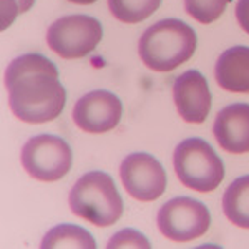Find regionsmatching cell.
Here are the masks:
<instances>
[{"label": "cell", "mask_w": 249, "mask_h": 249, "mask_svg": "<svg viewBox=\"0 0 249 249\" xmlns=\"http://www.w3.org/2000/svg\"><path fill=\"white\" fill-rule=\"evenodd\" d=\"M58 77L55 63L42 53H25L12 60L3 78L12 113L32 124L58 118L67 102Z\"/></svg>", "instance_id": "obj_1"}, {"label": "cell", "mask_w": 249, "mask_h": 249, "mask_svg": "<svg viewBox=\"0 0 249 249\" xmlns=\"http://www.w3.org/2000/svg\"><path fill=\"white\" fill-rule=\"evenodd\" d=\"M198 37L188 23L178 18H164L143 32L138 53L153 71H171L188 62L196 52Z\"/></svg>", "instance_id": "obj_2"}, {"label": "cell", "mask_w": 249, "mask_h": 249, "mask_svg": "<svg viewBox=\"0 0 249 249\" xmlns=\"http://www.w3.org/2000/svg\"><path fill=\"white\" fill-rule=\"evenodd\" d=\"M70 210L73 214L100 228L115 224L123 214V199L108 173L90 171L75 183L70 191Z\"/></svg>", "instance_id": "obj_3"}, {"label": "cell", "mask_w": 249, "mask_h": 249, "mask_svg": "<svg viewBox=\"0 0 249 249\" xmlns=\"http://www.w3.org/2000/svg\"><path fill=\"white\" fill-rule=\"evenodd\" d=\"M173 166L184 186L198 193L214 191L224 179V163L208 142L188 138L176 146Z\"/></svg>", "instance_id": "obj_4"}, {"label": "cell", "mask_w": 249, "mask_h": 249, "mask_svg": "<svg viewBox=\"0 0 249 249\" xmlns=\"http://www.w3.org/2000/svg\"><path fill=\"white\" fill-rule=\"evenodd\" d=\"M103 37L100 20L90 15H67L55 20L47 32V43L58 57L83 58L98 47Z\"/></svg>", "instance_id": "obj_5"}, {"label": "cell", "mask_w": 249, "mask_h": 249, "mask_svg": "<svg viewBox=\"0 0 249 249\" xmlns=\"http://www.w3.org/2000/svg\"><path fill=\"white\" fill-rule=\"evenodd\" d=\"M73 153L65 140L55 135H38L23 144L22 164L38 181H58L71 170Z\"/></svg>", "instance_id": "obj_6"}, {"label": "cell", "mask_w": 249, "mask_h": 249, "mask_svg": "<svg viewBox=\"0 0 249 249\" xmlns=\"http://www.w3.org/2000/svg\"><path fill=\"white\" fill-rule=\"evenodd\" d=\"M156 221L160 231L166 239L188 243L201 238L210 230L211 214L201 201L179 196L163 204Z\"/></svg>", "instance_id": "obj_7"}, {"label": "cell", "mask_w": 249, "mask_h": 249, "mask_svg": "<svg viewBox=\"0 0 249 249\" xmlns=\"http://www.w3.org/2000/svg\"><path fill=\"white\" fill-rule=\"evenodd\" d=\"M120 178L124 190L138 201H155L166 190V171L153 155L131 153L122 161Z\"/></svg>", "instance_id": "obj_8"}, {"label": "cell", "mask_w": 249, "mask_h": 249, "mask_svg": "<svg viewBox=\"0 0 249 249\" xmlns=\"http://www.w3.org/2000/svg\"><path fill=\"white\" fill-rule=\"evenodd\" d=\"M123 115L122 100L107 90L87 93L73 107V122L87 133H108L118 126Z\"/></svg>", "instance_id": "obj_9"}, {"label": "cell", "mask_w": 249, "mask_h": 249, "mask_svg": "<svg viewBox=\"0 0 249 249\" xmlns=\"http://www.w3.org/2000/svg\"><path fill=\"white\" fill-rule=\"evenodd\" d=\"M173 98L179 116L186 123L199 124L211 110V91L208 80L198 70H188L175 80Z\"/></svg>", "instance_id": "obj_10"}, {"label": "cell", "mask_w": 249, "mask_h": 249, "mask_svg": "<svg viewBox=\"0 0 249 249\" xmlns=\"http://www.w3.org/2000/svg\"><path fill=\"white\" fill-rule=\"evenodd\" d=\"M216 142L224 151L243 155L249 151V103H232L219 111L213 124Z\"/></svg>", "instance_id": "obj_11"}, {"label": "cell", "mask_w": 249, "mask_h": 249, "mask_svg": "<svg viewBox=\"0 0 249 249\" xmlns=\"http://www.w3.org/2000/svg\"><path fill=\"white\" fill-rule=\"evenodd\" d=\"M214 77L223 90L249 93V47H231L219 55Z\"/></svg>", "instance_id": "obj_12"}, {"label": "cell", "mask_w": 249, "mask_h": 249, "mask_svg": "<svg viewBox=\"0 0 249 249\" xmlns=\"http://www.w3.org/2000/svg\"><path fill=\"white\" fill-rule=\"evenodd\" d=\"M223 210L234 226L249 230V175L234 179L223 196Z\"/></svg>", "instance_id": "obj_13"}, {"label": "cell", "mask_w": 249, "mask_h": 249, "mask_svg": "<svg viewBox=\"0 0 249 249\" xmlns=\"http://www.w3.org/2000/svg\"><path fill=\"white\" fill-rule=\"evenodd\" d=\"M40 248L53 249V248H77V249H93L96 248V241L85 228L77 224H60L50 230L43 236Z\"/></svg>", "instance_id": "obj_14"}, {"label": "cell", "mask_w": 249, "mask_h": 249, "mask_svg": "<svg viewBox=\"0 0 249 249\" xmlns=\"http://www.w3.org/2000/svg\"><path fill=\"white\" fill-rule=\"evenodd\" d=\"M161 0H108L111 15L123 23H140L153 15Z\"/></svg>", "instance_id": "obj_15"}, {"label": "cell", "mask_w": 249, "mask_h": 249, "mask_svg": "<svg viewBox=\"0 0 249 249\" xmlns=\"http://www.w3.org/2000/svg\"><path fill=\"white\" fill-rule=\"evenodd\" d=\"M231 0H184V9L199 23L210 25L224 14Z\"/></svg>", "instance_id": "obj_16"}, {"label": "cell", "mask_w": 249, "mask_h": 249, "mask_svg": "<svg viewBox=\"0 0 249 249\" xmlns=\"http://www.w3.org/2000/svg\"><path fill=\"white\" fill-rule=\"evenodd\" d=\"M107 248L118 249V248H151V243L146 236L136 230H123L111 236L107 243Z\"/></svg>", "instance_id": "obj_17"}, {"label": "cell", "mask_w": 249, "mask_h": 249, "mask_svg": "<svg viewBox=\"0 0 249 249\" xmlns=\"http://www.w3.org/2000/svg\"><path fill=\"white\" fill-rule=\"evenodd\" d=\"M236 18H238L241 29L249 34V0H239L236 3Z\"/></svg>", "instance_id": "obj_18"}, {"label": "cell", "mask_w": 249, "mask_h": 249, "mask_svg": "<svg viewBox=\"0 0 249 249\" xmlns=\"http://www.w3.org/2000/svg\"><path fill=\"white\" fill-rule=\"evenodd\" d=\"M15 2H17V5H18L20 14H25V12H29L32 7H34L35 0H15Z\"/></svg>", "instance_id": "obj_19"}, {"label": "cell", "mask_w": 249, "mask_h": 249, "mask_svg": "<svg viewBox=\"0 0 249 249\" xmlns=\"http://www.w3.org/2000/svg\"><path fill=\"white\" fill-rule=\"evenodd\" d=\"M71 3H77V5H90V3L96 2V0H68Z\"/></svg>", "instance_id": "obj_20"}]
</instances>
